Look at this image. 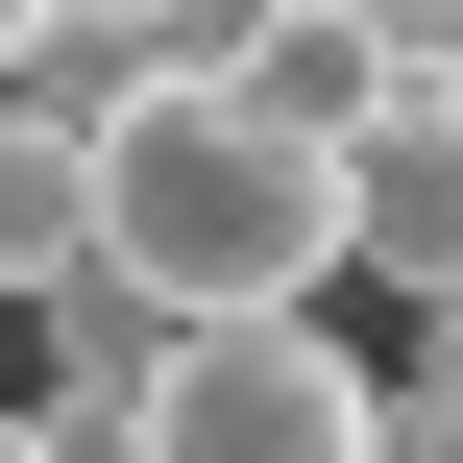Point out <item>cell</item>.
<instances>
[{"mask_svg": "<svg viewBox=\"0 0 463 463\" xmlns=\"http://www.w3.org/2000/svg\"><path fill=\"white\" fill-rule=\"evenodd\" d=\"M73 195H98V269L146 317H317V269H342V146L269 122L244 73H122Z\"/></svg>", "mask_w": 463, "mask_h": 463, "instance_id": "1", "label": "cell"}, {"mask_svg": "<svg viewBox=\"0 0 463 463\" xmlns=\"http://www.w3.org/2000/svg\"><path fill=\"white\" fill-rule=\"evenodd\" d=\"M122 463H391V391H366L317 317H171Z\"/></svg>", "mask_w": 463, "mask_h": 463, "instance_id": "2", "label": "cell"}, {"mask_svg": "<svg viewBox=\"0 0 463 463\" xmlns=\"http://www.w3.org/2000/svg\"><path fill=\"white\" fill-rule=\"evenodd\" d=\"M244 98H269V122H317V146H391V122H439V49H391L366 0H293V24L244 49Z\"/></svg>", "mask_w": 463, "mask_h": 463, "instance_id": "3", "label": "cell"}, {"mask_svg": "<svg viewBox=\"0 0 463 463\" xmlns=\"http://www.w3.org/2000/svg\"><path fill=\"white\" fill-rule=\"evenodd\" d=\"M342 269H391L415 317H463V98L391 122V146H342Z\"/></svg>", "mask_w": 463, "mask_h": 463, "instance_id": "4", "label": "cell"}, {"mask_svg": "<svg viewBox=\"0 0 463 463\" xmlns=\"http://www.w3.org/2000/svg\"><path fill=\"white\" fill-rule=\"evenodd\" d=\"M49 269H98V195H73V122L0 98V293H49Z\"/></svg>", "mask_w": 463, "mask_h": 463, "instance_id": "5", "label": "cell"}, {"mask_svg": "<svg viewBox=\"0 0 463 463\" xmlns=\"http://www.w3.org/2000/svg\"><path fill=\"white\" fill-rule=\"evenodd\" d=\"M122 73H171V49H146V24H122V0H49V24H24V73H0V98H24V122H73V146H98V98H122Z\"/></svg>", "mask_w": 463, "mask_h": 463, "instance_id": "6", "label": "cell"}, {"mask_svg": "<svg viewBox=\"0 0 463 463\" xmlns=\"http://www.w3.org/2000/svg\"><path fill=\"white\" fill-rule=\"evenodd\" d=\"M122 24H146V49H171V73H244V49H269V24H293V0H122Z\"/></svg>", "mask_w": 463, "mask_h": 463, "instance_id": "7", "label": "cell"}, {"mask_svg": "<svg viewBox=\"0 0 463 463\" xmlns=\"http://www.w3.org/2000/svg\"><path fill=\"white\" fill-rule=\"evenodd\" d=\"M391 463H463V317L415 342V391H391Z\"/></svg>", "mask_w": 463, "mask_h": 463, "instance_id": "8", "label": "cell"}, {"mask_svg": "<svg viewBox=\"0 0 463 463\" xmlns=\"http://www.w3.org/2000/svg\"><path fill=\"white\" fill-rule=\"evenodd\" d=\"M366 24H391V49H439V73H463V0H366Z\"/></svg>", "mask_w": 463, "mask_h": 463, "instance_id": "9", "label": "cell"}, {"mask_svg": "<svg viewBox=\"0 0 463 463\" xmlns=\"http://www.w3.org/2000/svg\"><path fill=\"white\" fill-rule=\"evenodd\" d=\"M24 24H49V0H0V73H24Z\"/></svg>", "mask_w": 463, "mask_h": 463, "instance_id": "10", "label": "cell"}, {"mask_svg": "<svg viewBox=\"0 0 463 463\" xmlns=\"http://www.w3.org/2000/svg\"><path fill=\"white\" fill-rule=\"evenodd\" d=\"M0 463H49V415H0Z\"/></svg>", "mask_w": 463, "mask_h": 463, "instance_id": "11", "label": "cell"}, {"mask_svg": "<svg viewBox=\"0 0 463 463\" xmlns=\"http://www.w3.org/2000/svg\"><path fill=\"white\" fill-rule=\"evenodd\" d=\"M439 98H463V73H439Z\"/></svg>", "mask_w": 463, "mask_h": 463, "instance_id": "12", "label": "cell"}]
</instances>
